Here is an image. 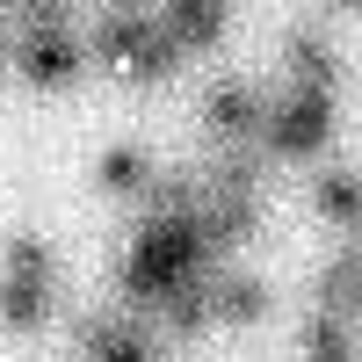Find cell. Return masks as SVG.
<instances>
[{
	"label": "cell",
	"instance_id": "6da1fadb",
	"mask_svg": "<svg viewBox=\"0 0 362 362\" xmlns=\"http://www.w3.org/2000/svg\"><path fill=\"white\" fill-rule=\"evenodd\" d=\"M341 131V109L334 95H268V131H261V160H319Z\"/></svg>",
	"mask_w": 362,
	"mask_h": 362
},
{
	"label": "cell",
	"instance_id": "7a4b0ae2",
	"mask_svg": "<svg viewBox=\"0 0 362 362\" xmlns=\"http://www.w3.org/2000/svg\"><path fill=\"white\" fill-rule=\"evenodd\" d=\"M268 131V87L254 80H210L203 87V138L232 153V145H261Z\"/></svg>",
	"mask_w": 362,
	"mask_h": 362
},
{
	"label": "cell",
	"instance_id": "3957f363",
	"mask_svg": "<svg viewBox=\"0 0 362 362\" xmlns=\"http://www.w3.org/2000/svg\"><path fill=\"white\" fill-rule=\"evenodd\" d=\"M15 73L29 87H73L87 73V37L80 29H15Z\"/></svg>",
	"mask_w": 362,
	"mask_h": 362
},
{
	"label": "cell",
	"instance_id": "277c9868",
	"mask_svg": "<svg viewBox=\"0 0 362 362\" xmlns=\"http://www.w3.org/2000/svg\"><path fill=\"white\" fill-rule=\"evenodd\" d=\"M268 312H276V290H268L247 261H232V268L210 276V319L218 326H261Z\"/></svg>",
	"mask_w": 362,
	"mask_h": 362
},
{
	"label": "cell",
	"instance_id": "5b68a950",
	"mask_svg": "<svg viewBox=\"0 0 362 362\" xmlns=\"http://www.w3.org/2000/svg\"><path fill=\"white\" fill-rule=\"evenodd\" d=\"M160 37V15H145V8H109L95 15V29H87V51L102 58V66H124L131 73V58Z\"/></svg>",
	"mask_w": 362,
	"mask_h": 362
},
{
	"label": "cell",
	"instance_id": "8992f818",
	"mask_svg": "<svg viewBox=\"0 0 362 362\" xmlns=\"http://www.w3.org/2000/svg\"><path fill=\"white\" fill-rule=\"evenodd\" d=\"M283 73L297 95H334L341 87V51L319 37V29H290L283 37Z\"/></svg>",
	"mask_w": 362,
	"mask_h": 362
},
{
	"label": "cell",
	"instance_id": "52a82bcc",
	"mask_svg": "<svg viewBox=\"0 0 362 362\" xmlns=\"http://www.w3.org/2000/svg\"><path fill=\"white\" fill-rule=\"evenodd\" d=\"M232 29V8H218V0H174V8H160V37L189 58V51H210Z\"/></svg>",
	"mask_w": 362,
	"mask_h": 362
},
{
	"label": "cell",
	"instance_id": "ba28073f",
	"mask_svg": "<svg viewBox=\"0 0 362 362\" xmlns=\"http://www.w3.org/2000/svg\"><path fill=\"white\" fill-rule=\"evenodd\" d=\"M51 319H58V283L0 276V326H8V334H44Z\"/></svg>",
	"mask_w": 362,
	"mask_h": 362
},
{
	"label": "cell",
	"instance_id": "9c48e42d",
	"mask_svg": "<svg viewBox=\"0 0 362 362\" xmlns=\"http://www.w3.org/2000/svg\"><path fill=\"white\" fill-rule=\"evenodd\" d=\"M312 312L355 326V312H362V247H355V254H334V261L319 268V283H312Z\"/></svg>",
	"mask_w": 362,
	"mask_h": 362
},
{
	"label": "cell",
	"instance_id": "30bf717a",
	"mask_svg": "<svg viewBox=\"0 0 362 362\" xmlns=\"http://www.w3.org/2000/svg\"><path fill=\"white\" fill-rule=\"evenodd\" d=\"M153 153H138V145H109V153L95 160V189L102 196H124V203H138L145 189H153Z\"/></svg>",
	"mask_w": 362,
	"mask_h": 362
},
{
	"label": "cell",
	"instance_id": "8fae6325",
	"mask_svg": "<svg viewBox=\"0 0 362 362\" xmlns=\"http://www.w3.org/2000/svg\"><path fill=\"white\" fill-rule=\"evenodd\" d=\"M312 203H319V218H334V225L362 232V174H348V167H326V174L312 181Z\"/></svg>",
	"mask_w": 362,
	"mask_h": 362
},
{
	"label": "cell",
	"instance_id": "7c38bea8",
	"mask_svg": "<svg viewBox=\"0 0 362 362\" xmlns=\"http://www.w3.org/2000/svg\"><path fill=\"white\" fill-rule=\"evenodd\" d=\"M297 362H355V326L312 312L305 326H297Z\"/></svg>",
	"mask_w": 362,
	"mask_h": 362
},
{
	"label": "cell",
	"instance_id": "4fadbf2b",
	"mask_svg": "<svg viewBox=\"0 0 362 362\" xmlns=\"http://www.w3.org/2000/svg\"><path fill=\"white\" fill-rule=\"evenodd\" d=\"M0 276H22V283H58V276H51V239L15 232L8 247H0Z\"/></svg>",
	"mask_w": 362,
	"mask_h": 362
},
{
	"label": "cell",
	"instance_id": "5bb4252c",
	"mask_svg": "<svg viewBox=\"0 0 362 362\" xmlns=\"http://www.w3.org/2000/svg\"><path fill=\"white\" fill-rule=\"evenodd\" d=\"M181 66H189V58H181L167 37H153V44H145V51L131 58V80H138V87H160V80H174Z\"/></svg>",
	"mask_w": 362,
	"mask_h": 362
},
{
	"label": "cell",
	"instance_id": "9a60e30c",
	"mask_svg": "<svg viewBox=\"0 0 362 362\" xmlns=\"http://www.w3.org/2000/svg\"><path fill=\"white\" fill-rule=\"evenodd\" d=\"M0 73H15V22L0 15Z\"/></svg>",
	"mask_w": 362,
	"mask_h": 362
}]
</instances>
